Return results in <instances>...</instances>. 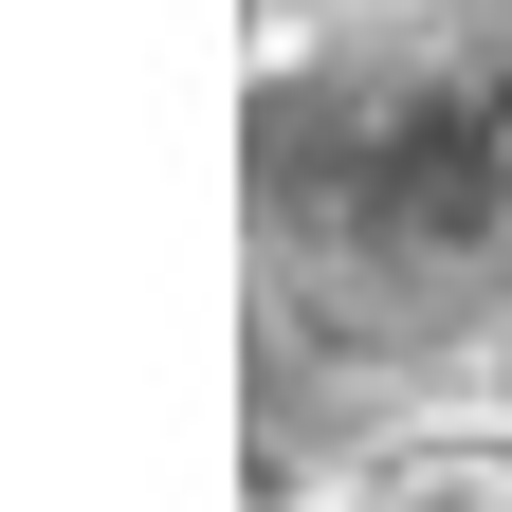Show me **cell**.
Instances as JSON below:
<instances>
[{
    "label": "cell",
    "mask_w": 512,
    "mask_h": 512,
    "mask_svg": "<svg viewBox=\"0 0 512 512\" xmlns=\"http://www.w3.org/2000/svg\"><path fill=\"white\" fill-rule=\"evenodd\" d=\"M330 512H512V403H494V384H476V403H403L330 476Z\"/></svg>",
    "instance_id": "cell-1"
},
{
    "label": "cell",
    "mask_w": 512,
    "mask_h": 512,
    "mask_svg": "<svg viewBox=\"0 0 512 512\" xmlns=\"http://www.w3.org/2000/svg\"><path fill=\"white\" fill-rule=\"evenodd\" d=\"M494 403H512V384H494Z\"/></svg>",
    "instance_id": "cell-2"
}]
</instances>
